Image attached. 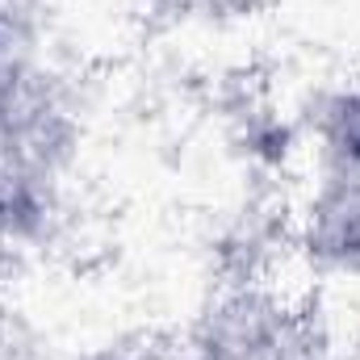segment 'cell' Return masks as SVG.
<instances>
[{
	"mask_svg": "<svg viewBox=\"0 0 360 360\" xmlns=\"http://www.w3.org/2000/svg\"><path fill=\"white\" fill-rule=\"evenodd\" d=\"M302 248L323 272L360 281V180L319 184V197L306 214Z\"/></svg>",
	"mask_w": 360,
	"mask_h": 360,
	"instance_id": "cell-1",
	"label": "cell"
},
{
	"mask_svg": "<svg viewBox=\"0 0 360 360\" xmlns=\"http://www.w3.org/2000/svg\"><path fill=\"white\" fill-rule=\"evenodd\" d=\"M310 151L323 180H360V84H344L319 96L306 122Z\"/></svg>",
	"mask_w": 360,
	"mask_h": 360,
	"instance_id": "cell-2",
	"label": "cell"
}]
</instances>
